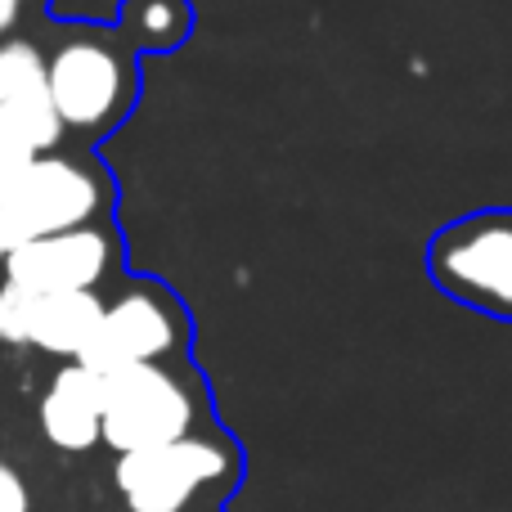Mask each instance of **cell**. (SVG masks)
<instances>
[{"label": "cell", "instance_id": "cell-2", "mask_svg": "<svg viewBox=\"0 0 512 512\" xmlns=\"http://www.w3.org/2000/svg\"><path fill=\"white\" fill-rule=\"evenodd\" d=\"M113 207V180L95 158L81 153H36L0 185V225L9 243L81 230L104 221Z\"/></svg>", "mask_w": 512, "mask_h": 512}, {"label": "cell", "instance_id": "cell-14", "mask_svg": "<svg viewBox=\"0 0 512 512\" xmlns=\"http://www.w3.org/2000/svg\"><path fill=\"white\" fill-rule=\"evenodd\" d=\"M27 158H36V153L32 149H27V144L23 140H18V135L14 131H9V126L5 122H0V185H5V180L9 176H14V171L18 167H23V162Z\"/></svg>", "mask_w": 512, "mask_h": 512}, {"label": "cell", "instance_id": "cell-13", "mask_svg": "<svg viewBox=\"0 0 512 512\" xmlns=\"http://www.w3.org/2000/svg\"><path fill=\"white\" fill-rule=\"evenodd\" d=\"M0 512H32V490L14 463L0 459Z\"/></svg>", "mask_w": 512, "mask_h": 512}, {"label": "cell", "instance_id": "cell-4", "mask_svg": "<svg viewBox=\"0 0 512 512\" xmlns=\"http://www.w3.org/2000/svg\"><path fill=\"white\" fill-rule=\"evenodd\" d=\"M427 270L445 297L512 324V212H472L427 248Z\"/></svg>", "mask_w": 512, "mask_h": 512}, {"label": "cell", "instance_id": "cell-3", "mask_svg": "<svg viewBox=\"0 0 512 512\" xmlns=\"http://www.w3.org/2000/svg\"><path fill=\"white\" fill-rule=\"evenodd\" d=\"M198 400L180 373L167 364H131V369L104 373L99 396V441L117 454L153 450L194 436Z\"/></svg>", "mask_w": 512, "mask_h": 512}, {"label": "cell", "instance_id": "cell-12", "mask_svg": "<svg viewBox=\"0 0 512 512\" xmlns=\"http://www.w3.org/2000/svg\"><path fill=\"white\" fill-rule=\"evenodd\" d=\"M32 292L18 283L0 279V342L5 346H27V328H32Z\"/></svg>", "mask_w": 512, "mask_h": 512}, {"label": "cell", "instance_id": "cell-10", "mask_svg": "<svg viewBox=\"0 0 512 512\" xmlns=\"http://www.w3.org/2000/svg\"><path fill=\"white\" fill-rule=\"evenodd\" d=\"M99 315H104V297L99 292H45L32 301V328H27V346L59 360H77L86 351L90 333H95Z\"/></svg>", "mask_w": 512, "mask_h": 512}, {"label": "cell", "instance_id": "cell-5", "mask_svg": "<svg viewBox=\"0 0 512 512\" xmlns=\"http://www.w3.org/2000/svg\"><path fill=\"white\" fill-rule=\"evenodd\" d=\"M185 337H189V319L180 310V301L162 283L135 279L113 301H104V315H99L77 364H86L99 378L131 369V364H167L185 346Z\"/></svg>", "mask_w": 512, "mask_h": 512}, {"label": "cell", "instance_id": "cell-1", "mask_svg": "<svg viewBox=\"0 0 512 512\" xmlns=\"http://www.w3.org/2000/svg\"><path fill=\"white\" fill-rule=\"evenodd\" d=\"M45 86L63 135H108L135 104V50L108 27H63L45 50Z\"/></svg>", "mask_w": 512, "mask_h": 512}, {"label": "cell", "instance_id": "cell-15", "mask_svg": "<svg viewBox=\"0 0 512 512\" xmlns=\"http://www.w3.org/2000/svg\"><path fill=\"white\" fill-rule=\"evenodd\" d=\"M27 5H32V0H0V41L18 32V23H23V9H27Z\"/></svg>", "mask_w": 512, "mask_h": 512}, {"label": "cell", "instance_id": "cell-11", "mask_svg": "<svg viewBox=\"0 0 512 512\" xmlns=\"http://www.w3.org/2000/svg\"><path fill=\"white\" fill-rule=\"evenodd\" d=\"M189 32V5L185 0H126L122 9V36L131 50H171Z\"/></svg>", "mask_w": 512, "mask_h": 512}, {"label": "cell", "instance_id": "cell-6", "mask_svg": "<svg viewBox=\"0 0 512 512\" xmlns=\"http://www.w3.org/2000/svg\"><path fill=\"white\" fill-rule=\"evenodd\" d=\"M234 472V454L212 436H185L153 450L117 454L113 481L131 512H185Z\"/></svg>", "mask_w": 512, "mask_h": 512}, {"label": "cell", "instance_id": "cell-8", "mask_svg": "<svg viewBox=\"0 0 512 512\" xmlns=\"http://www.w3.org/2000/svg\"><path fill=\"white\" fill-rule=\"evenodd\" d=\"M0 122L32 153H50L63 144L59 113L45 86V50L18 32L0 41Z\"/></svg>", "mask_w": 512, "mask_h": 512}, {"label": "cell", "instance_id": "cell-7", "mask_svg": "<svg viewBox=\"0 0 512 512\" xmlns=\"http://www.w3.org/2000/svg\"><path fill=\"white\" fill-rule=\"evenodd\" d=\"M117 234L104 221L81 230L45 234V239L14 243L5 256V279L27 288L32 297L45 292H99V283L117 270Z\"/></svg>", "mask_w": 512, "mask_h": 512}, {"label": "cell", "instance_id": "cell-9", "mask_svg": "<svg viewBox=\"0 0 512 512\" xmlns=\"http://www.w3.org/2000/svg\"><path fill=\"white\" fill-rule=\"evenodd\" d=\"M99 396H104V378L90 373L86 364L68 360L50 378L41 396V432L54 450L86 454L90 445H99Z\"/></svg>", "mask_w": 512, "mask_h": 512}, {"label": "cell", "instance_id": "cell-16", "mask_svg": "<svg viewBox=\"0 0 512 512\" xmlns=\"http://www.w3.org/2000/svg\"><path fill=\"white\" fill-rule=\"evenodd\" d=\"M9 248H14V243H9V234H5V225H0V265H5V256H9Z\"/></svg>", "mask_w": 512, "mask_h": 512}]
</instances>
